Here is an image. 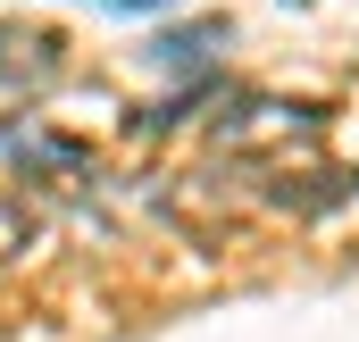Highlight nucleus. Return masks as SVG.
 Instances as JSON below:
<instances>
[{"label": "nucleus", "mask_w": 359, "mask_h": 342, "mask_svg": "<svg viewBox=\"0 0 359 342\" xmlns=\"http://www.w3.org/2000/svg\"><path fill=\"white\" fill-rule=\"evenodd\" d=\"M100 8H126V17H159V8H176V0H100Z\"/></svg>", "instance_id": "obj_1"}]
</instances>
